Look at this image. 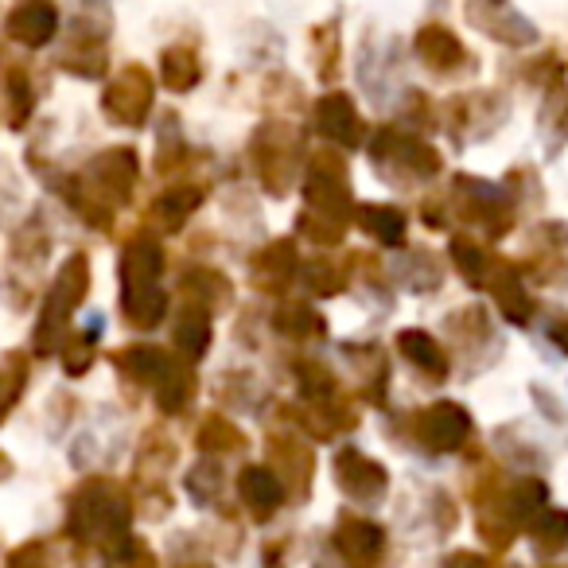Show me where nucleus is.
<instances>
[{"label": "nucleus", "mask_w": 568, "mask_h": 568, "mask_svg": "<svg viewBox=\"0 0 568 568\" xmlns=\"http://www.w3.org/2000/svg\"><path fill=\"white\" fill-rule=\"evenodd\" d=\"M12 568H43V565L36 557H28V552H17V557H12Z\"/></svg>", "instance_id": "nucleus-3"}, {"label": "nucleus", "mask_w": 568, "mask_h": 568, "mask_svg": "<svg viewBox=\"0 0 568 568\" xmlns=\"http://www.w3.org/2000/svg\"><path fill=\"white\" fill-rule=\"evenodd\" d=\"M55 32V12L48 4H24L9 17V36H17L20 43H43Z\"/></svg>", "instance_id": "nucleus-1"}, {"label": "nucleus", "mask_w": 568, "mask_h": 568, "mask_svg": "<svg viewBox=\"0 0 568 568\" xmlns=\"http://www.w3.org/2000/svg\"><path fill=\"white\" fill-rule=\"evenodd\" d=\"M20 386H24V366H20L17 355L0 358V420L9 413V405L20 397Z\"/></svg>", "instance_id": "nucleus-2"}]
</instances>
